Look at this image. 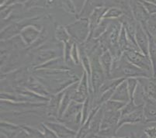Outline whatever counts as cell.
I'll list each match as a JSON object with an SVG mask.
<instances>
[{"mask_svg":"<svg viewBox=\"0 0 156 138\" xmlns=\"http://www.w3.org/2000/svg\"><path fill=\"white\" fill-rule=\"evenodd\" d=\"M126 58L128 60L130 63H132L135 66L138 67L142 70L146 72H152L153 68L152 64H151V60L149 57L146 56L144 55H141L140 53H137L134 51H128L126 52Z\"/></svg>","mask_w":156,"mask_h":138,"instance_id":"obj_2","label":"cell"},{"mask_svg":"<svg viewBox=\"0 0 156 138\" xmlns=\"http://www.w3.org/2000/svg\"><path fill=\"white\" fill-rule=\"evenodd\" d=\"M100 62H101L102 68L106 75H110V71H111V66H112V58L111 55H110V52H105L100 58Z\"/></svg>","mask_w":156,"mask_h":138,"instance_id":"obj_4","label":"cell"},{"mask_svg":"<svg viewBox=\"0 0 156 138\" xmlns=\"http://www.w3.org/2000/svg\"><path fill=\"white\" fill-rule=\"evenodd\" d=\"M137 80L146 95L156 101V79L140 77Z\"/></svg>","mask_w":156,"mask_h":138,"instance_id":"obj_3","label":"cell"},{"mask_svg":"<svg viewBox=\"0 0 156 138\" xmlns=\"http://www.w3.org/2000/svg\"><path fill=\"white\" fill-rule=\"evenodd\" d=\"M151 133H152V136H151L152 138H156V129H154V130H153Z\"/></svg>","mask_w":156,"mask_h":138,"instance_id":"obj_5","label":"cell"},{"mask_svg":"<svg viewBox=\"0 0 156 138\" xmlns=\"http://www.w3.org/2000/svg\"><path fill=\"white\" fill-rule=\"evenodd\" d=\"M113 70H114V75H127V76H139L140 77H147L149 78V75L144 70H142L138 67L135 66L132 63L128 62L127 59L122 58L120 61L117 67H114Z\"/></svg>","mask_w":156,"mask_h":138,"instance_id":"obj_1","label":"cell"}]
</instances>
